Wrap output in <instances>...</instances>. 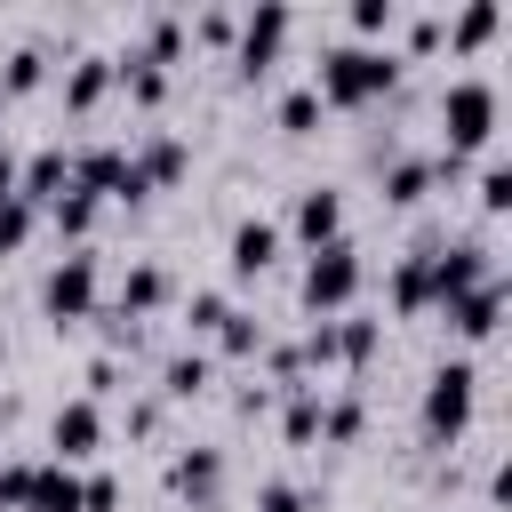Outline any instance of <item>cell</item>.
Wrapping results in <instances>:
<instances>
[{
	"label": "cell",
	"instance_id": "obj_7",
	"mask_svg": "<svg viewBox=\"0 0 512 512\" xmlns=\"http://www.w3.org/2000/svg\"><path fill=\"white\" fill-rule=\"evenodd\" d=\"M480 280H496V248H488L480 232H456V240H432V312H440L448 296H464V288H480Z\"/></svg>",
	"mask_w": 512,
	"mask_h": 512
},
{
	"label": "cell",
	"instance_id": "obj_33",
	"mask_svg": "<svg viewBox=\"0 0 512 512\" xmlns=\"http://www.w3.org/2000/svg\"><path fill=\"white\" fill-rule=\"evenodd\" d=\"M224 320H232V296H224V288H192V296H184V328H192V336H216Z\"/></svg>",
	"mask_w": 512,
	"mask_h": 512
},
{
	"label": "cell",
	"instance_id": "obj_23",
	"mask_svg": "<svg viewBox=\"0 0 512 512\" xmlns=\"http://www.w3.org/2000/svg\"><path fill=\"white\" fill-rule=\"evenodd\" d=\"M496 24H504V8H496V0H464L456 16H440V40H448L456 56H472V48H488V40H496Z\"/></svg>",
	"mask_w": 512,
	"mask_h": 512
},
{
	"label": "cell",
	"instance_id": "obj_39",
	"mask_svg": "<svg viewBox=\"0 0 512 512\" xmlns=\"http://www.w3.org/2000/svg\"><path fill=\"white\" fill-rule=\"evenodd\" d=\"M160 416H168V400H160V392H136V400H128V432H136V440H152V432H160Z\"/></svg>",
	"mask_w": 512,
	"mask_h": 512
},
{
	"label": "cell",
	"instance_id": "obj_15",
	"mask_svg": "<svg viewBox=\"0 0 512 512\" xmlns=\"http://www.w3.org/2000/svg\"><path fill=\"white\" fill-rule=\"evenodd\" d=\"M176 304V280H168V264L160 256H136L128 272H120V296H112V312H128V320H152V312H168Z\"/></svg>",
	"mask_w": 512,
	"mask_h": 512
},
{
	"label": "cell",
	"instance_id": "obj_26",
	"mask_svg": "<svg viewBox=\"0 0 512 512\" xmlns=\"http://www.w3.org/2000/svg\"><path fill=\"white\" fill-rule=\"evenodd\" d=\"M24 512H88V504H80V472H72V464H48V456H40V472H32V496H24Z\"/></svg>",
	"mask_w": 512,
	"mask_h": 512
},
{
	"label": "cell",
	"instance_id": "obj_30",
	"mask_svg": "<svg viewBox=\"0 0 512 512\" xmlns=\"http://www.w3.org/2000/svg\"><path fill=\"white\" fill-rule=\"evenodd\" d=\"M272 112H280V128H288V136H312V128L328 120V104L312 96V80H296V88H280V104H272Z\"/></svg>",
	"mask_w": 512,
	"mask_h": 512
},
{
	"label": "cell",
	"instance_id": "obj_18",
	"mask_svg": "<svg viewBox=\"0 0 512 512\" xmlns=\"http://www.w3.org/2000/svg\"><path fill=\"white\" fill-rule=\"evenodd\" d=\"M376 336H384V320H376V312H336V320H328V352H336V368H344V376H360V368L376 360Z\"/></svg>",
	"mask_w": 512,
	"mask_h": 512
},
{
	"label": "cell",
	"instance_id": "obj_37",
	"mask_svg": "<svg viewBox=\"0 0 512 512\" xmlns=\"http://www.w3.org/2000/svg\"><path fill=\"white\" fill-rule=\"evenodd\" d=\"M32 472H40V456H8V464H0V512H24Z\"/></svg>",
	"mask_w": 512,
	"mask_h": 512
},
{
	"label": "cell",
	"instance_id": "obj_3",
	"mask_svg": "<svg viewBox=\"0 0 512 512\" xmlns=\"http://www.w3.org/2000/svg\"><path fill=\"white\" fill-rule=\"evenodd\" d=\"M96 304H104V256H96V248H64V256L40 272V312H48V328H56V336L80 328V320H96Z\"/></svg>",
	"mask_w": 512,
	"mask_h": 512
},
{
	"label": "cell",
	"instance_id": "obj_29",
	"mask_svg": "<svg viewBox=\"0 0 512 512\" xmlns=\"http://www.w3.org/2000/svg\"><path fill=\"white\" fill-rule=\"evenodd\" d=\"M48 80V48L40 40H16L8 56H0V96H32Z\"/></svg>",
	"mask_w": 512,
	"mask_h": 512
},
{
	"label": "cell",
	"instance_id": "obj_13",
	"mask_svg": "<svg viewBox=\"0 0 512 512\" xmlns=\"http://www.w3.org/2000/svg\"><path fill=\"white\" fill-rule=\"evenodd\" d=\"M288 232H296L304 248L344 240V192H336V184H304V192L288 200Z\"/></svg>",
	"mask_w": 512,
	"mask_h": 512
},
{
	"label": "cell",
	"instance_id": "obj_25",
	"mask_svg": "<svg viewBox=\"0 0 512 512\" xmlns=\"http://www.w3.org/2000/svg\"><path fill=\"white\" fill-rule=\"evenodd\" d=\"M320 400H328V384H288V392H280V432H288V448H320Z\"/></svg>",
	"mask_w": 512,
	"mask_h": 512
},
{
	"label": "cell",
	"instance_id": "obj_4",
	"mask_svg": "<svg viewBox=\"0 0 512 512\" xmlns=\"http://www.w3.org/2000/svg\"><path fill=\"white\" fill-rule=\"evenodd\" d=\"M488 136H496V80L488 72H456L440 88V152L448 160H472Z\"/></svg>",
	"mask_w": 512,
	"mask_h": 512
},
{
	"label": "cell",
	"instance_id": "obj_9",
	"mask_svg": "<svg viewBox=\"0 0 512 512\" xmlns=\"http://www.w3.org/2000/svg\"><path fill=\"white\" fill-rule=\"evenodd\" d=\"M168 488L184 496V512H224V448L192 440L168 456Z\"/></svg>",
	"mask_w": 512,
	"mask_h": 512
},
{
	"label": "cell",
	"instance_id": "obj_27",
	"mask_svg": "<svg viewBox=\"0 0 512 512\" xmlns=\"http://www.w3.org/2000/svg\"><path fill=\"white\" fill-rule=\"evenodd\" d=\"M368 432V400L360 392H328L320 400V448H352Z\"/></svg>",
	"mask_w": 512,
	"mask_h": 512
},
{
	"label": "cell",
	"instance_id": "obj_20",
	"mask_svg": "<svg viewBox=\"0 0 512 512\" xmlns=\"http://www.w3.org/2000/svg\"><path fill=\"white\" fill-rule=\"evenodd\" d=\"M208 384H216V352H200V344H192V352H168V360H160V384H152V392L176 408V400H200Z\"/></svg>",
	"mask_w": 512,
	"mask_h": 512
},
{
	"label": "cell",
	"instance_id": "obj_11",
	"mask_svg": "<svg viewBox=\"0 0 512 512\" xmlns=\"http://www.w3.org/2000/svg\"><path fill=\"white\" fill-rule=\"evenodd\" d=\"M184 168H192V144H184L176 128H144V136H136V152H128V176H136L144 192L184 184Z\"/></svg>",
	"mask_w": 512,
	"mask_h": 512
},
{
	"label": "cell",
	"instance_id": "obj_21",
	"mask_svg": "<svg viewBox=\"0 0 512 512\" xmlns=\"http://www.w3.org/2000/svg\"><path fill=\"white\" fill-rule=\"evenodd\" d=\"M128 48H136L144 64H160V72H168V64H184V48H192V40H184V16H176V8H152V16L136 24V40H128Z\"/></svg>",
	"mask_w": 512,
	"mask_h": 512
},
{
	"label": "cell",
	"instance_id": "obj_36",
	"mask_svg": "<svg viewBox=\"0 0 512 512\" xmlns=\"http://www.w3.org/2000/svg\"><path fill=\"white\" fill-rule=\"evenodd\" d=\"M120 392H136V384H128V360H112V352H96V360H88V400L104 408V400H120Z\"/></svg>",
	"mask_w": 512,
	"mask_h": 512
},
{
	"label": "cell",
	"instance_id": "obj_12",
	"mask_svg": "<svg viewBox=\"0 0 512 512\" xmlns=\"http://www.w3.org/2000/svg\"><path fill=\"white\" fill-rule=\"evenodd\" d=\"M440 320H448V336H456V344H488V336L504 328V272H496V280H480V288H464V296H448V304H440Z\"/></svg>",
	"mask_w": 512,
	"mask_h": 512
},
{
	"label": "cell",
	"instance_id": "obj_34",
	"mask_svg": "<svg viewBox=\"0 0 512 512\" xmlns=\"http://www.w3.org/2000/svg\"><path fill=\"white\" fill-rule=\"evenodd\" d=\"M32 232H40V208H32L24 192H8V200H0V256H16Z\"/></svg>",
	"mask_w": 512,
	"mask_h": 512
},
{
	"label": "cell",
	"instance_id": "obj_17",
	"mask_svg": "<svg viewBox=\"0 0 512 512\" xmlns=\"http://www.w3.org/2000/svg\"><path fill=\"white\" fill-rule=\"evenodd\" d=\"M64 184H72V144H40L32 160H16V192H24L32 208H48Z\"/></svg>",
	"mask_w": 512,
	"mask_h": 512
},
{
	"label": "cell",
	"instance_id": "obj_10",
	"mask_svg": "<svg viewBox=\"0 0 512 512\" xmlns=\"http://www.w3.org/2000/svg\"><path fill=\"white\" fill-rule=\"evenodd\" d=\"M432 240H440V232H416V240L392 256V272H384V304H392L400 320L432 312Z\"/></svg>",
	"mask_w": 512,
	"mask_h": 512
},
{
	"label": "cell",
	"instance_id": "obj_31",
	"mask_svg": "<svg viewBox=\"0 0 512 512\" xmlns=\"http://www.w3.org/2000/svg\"><path fill=\"white\" fill-rule=\"evenodd\" d=\"M344 24H352V40L384 48V32L400 24V0H352V8H344Z\"/></svg>",
	"mask_w": 512,
	"mask_h": 512
},
{
	"label": "cell",
	"instance_id": "obj_32",
	"mask_svg": "<svg viewBox=\"0 0 512 512\" xmlns=\"http://www.w3.org/2000/svg\"><path fill=\"white\" fill-rule=\"evenodd\" d=\"M232 32H240L232 8H200V16H184V40H200V48H216V56H232Z\"/></svg>",
	"mask_w": 512,
	"mask_h": 512
},
{
	"label": "cell",
	"instance_id": "obj_14",
	"mask_svg": "<svg viewBox=\"0 0 512 512\" xmlns=\"http://www.w3.org/2000/svg\"><path fill=\"white\" fill-rule=\"evenodd\" d=\"M376 192H384V208H416L424 192H440L432 184V152H376Z\"/></svg>",
	"mask_w": 512,
	"mask_h": 512
},
{
	"label": "cell",
	"instance_id": "obj_38",
	"mask_svg": "<svg viewBox=\"0 0 512 512\" xmlns=\"http://www.w3.org/2000/svg\"><path fill=\"white\" fill-rule=\"evenodd\" d=\"M504 208H512V168L488 160V168H480V216H504Z\"/></svg>",
	"mask_w": 512,
	"mask_h": 512
},
{
	"label": "cell",
	"instance_id": "obj_41",
	"mask_svg": "<svg viewBox=\"0 0 512 512\" xmlns=\"http://www.w3.org/2000/svg\"><path fill=\"white\" fill-rule=\"evenodd\" d=\"M80 504H88V512H112V504H120V480H112V472H88V480H80Z\"/></svg>",
	"mask_w": 512,
	"mask_h": 512
},
{
	"label": "cell",
	"instance_id": "obj_35",
	"mask_svg": "<svg viewBox=\"0 0 512 512\" xmlns=\"http://www.w3.org/2000/svg\"><path fill=\"white\" fill-rule=\"evenodd\" d=\"M256 512H320V488H304V480H264V488H256Z\"/></svg>",
	"mask_w": 512,
	"mask_h": 512
},
{
	"label": "cell",
	"instance_id": "obj_16",
	"mask_svg": "<svg viewBox=\"0 0 512 512\" xmlns=\"http://www.w3.org/2000/svg\"><path fill=\"white\" fill-rule=\"evenodd\" d=\"M272 256H280V224L272 216H240L232 240H224V272L232 280H256V272H272Z\"/></svg>",
	"mask_w": 512,
	"mask_h": 512
},
{
	"label": "cell",
	"instance_id": "obj_43",
	"mask_svg": "<svg viewBox=\"0 0 512 512\" xmlns=\"http://www.w3.org/2000/svg\"><path fill=\"white\" fill-rule=\"evenodd\" d=\"M8 192H16V152L0 144V200H8Z\"/></svg>",
	"mask_w": 512,
	"mask_h": 512
},
{
	"label": "cell",
	"instance_id": "obj_8",
	"mask_svg": "<svg viewBox=\"0 0 512 512\" xmlns=\"http://www.w3.org/2000/svg\"><path fill=\"white\" fill-rule=\"evenodd\" d=\"M96 448H104V408H96L88 392L56 400V408H48V464H88Z\"/></svg>",
	"mask_w": 512,
	"mask_h": 512
},
{
	"label": "cell",
	"instance_id": "obj_44",
	"mask_svg": "<svg viewBox=\"0 0 512 512\" xmlns=\"http://www.w3.org/2000/svg\"><path fill=\"white\" fill-rule=\"evenodd\" d=\"M0 368H8V336H0Z\"/></svg>",
	"mask_w": 512,
	"mask_h": 512
},
{
	"label": "cell",
	"instance_id": "obj_2",
	"mask_svg": "<svg viewBox=\"0 0 512 512\" xmlns=\"http://www.w3.org/2000/svg\"><path fill=\"white\" fill-rule=\"evenodd\" d=\"M472 408H480V368L464 352H448L432 376H424V400H416V432L424 448H456L472 432Z\"/></svg>",
	"mask_w": 512,
	"mask_h": 512
},
{
	"label": "cell",
	"instance_id": "obj_5",
	"mask_svg": "<svg viewBox=\"0 0 512 512\" xmlns=\"http://www.w3.org/2000/svg\"><path fill=\"white\" fill-rule=\"evenodd\" d=\"M360 280H368V264H360V248H352V240L304 248V272H296V304H304L312 320H336V312H352Z\"/></svg>",
	"mask_w": 512,
	"mask_h": 512
},
{
	"label": "cell",
	"instance_id": "obj_19",
	"mask_svg": "<svg viewBox=\"0 0 512 512\" xmlns=\"http://www.w3.org/2000/svg\"><path fill=\"white\" fill-rule=\"evenodd\" d=\"M120 176H128V144H72V184H80V192L112 200Z\"/></svg>",
	"mask_w": 512,
	"mask_h": 512
},
{
	"label": "cell",
	"instance_id": "obj_22",
	"mask_svg": "<svg viewBox=\"0 0 512 512\" xmlns=\"http://www.w3.org/2000/svg\"><path fill=\"white\" fill-rule=\"evenodd\" d=\"M40 216H48V232H56V240H72V248H88V232H96V216H104V200H96V192H80V184H64V192H56V200H48Z\"/></svg>",
	"mask_w": 512,
	"mask_h": 512
},
{
	"label": "cell",
	"instance_id": "obj_6",
	"mask_svg": "<svg viewBox=\"0 0 512 512\" xmlns=\"http://www.w3.org/2000/svg\"><path fill=\"white\" fill-rule=\"evenodd\" d=\"M288 32H296V8H280V0H256V8L240 16V32H232V72H240V80H264V72L280 64Z\"/></svg>",
	"mask_w": 512,
	"mask_h": 512
},
{
	"label": "cell",
	"instance_id": "obj_1",
	"mask_svg": "<svg viewBox=\"0 0 512 512\" xmlns=\"http://www.w3.org/2000/svg\"><path fill=\"white\" fill-rule=\"evenodd\" d=\"M400 56L392 48H368V40H328L320 48V64H312V96L328 104V112H360V104H376V96H392L400 88Z\"/></svg>",
	"mask_w": 512,
	"mask_h": 512
},
{
	"label": "cell",
	"instance_id": "obj_28",
	"mask_svg": "<svg viewBox=\"0 0 512 512\" xmlns=\"http://www.w3.org/2000/svg\"><path fill=\"white\" fill-rule=\"evenodd\" d=\"M264 344H272V328H264L256 312H240V304H232V320L208 336V352H216V360H256Z\"/></svg>",
	"mask_w": 512,
	"mask_h": 512
},
{
	"label": "cell",
	"instance_id": "obj_40",
	"mask_svg": "<svg viewBox=\"0 0 512 512\" xmlns=\"http://www.w3.org/2000/svg\"><path fill=\"white\" fill-rule=\"evenodd\" d=\"M264 408H272V384H264V376L232 384V416H264Z\"/></svg>",
	"mask_w": 512,
	"mask_h": 512
},
{
	"label": "cell",
	"instance_id": "obj_24",
	"mask_svg": "<svg viewBox=\"0 0 512 512\" xmlns=\"http://www.w3.org/2000/svg\"><path fill=\"white\" fill-rule=\"evenodd\" d=\"M104 96H112V56H96V48L72 56L64 64V112H96Z\"/></svg>",
	"mask_w": 512,
	"mask_h": 512
},
{
	"label": "cell",
	"instance_id": "obj_42",
	"mask_svg": "<svg viewBox=\"0 0 512 512\" xmlns=\"http://www.w3.org/2000/svg\"><path fill=\"white\" fill-rule=\"evenodd\" d=\"M432 48H440V16H416L408 24V56H432Z\"/></svg>",
	"mask_w": 512,
	"mask_h": 512
}]
</instances>
